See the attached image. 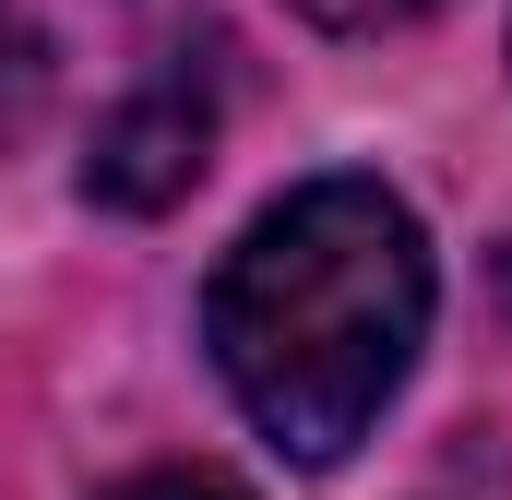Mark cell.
<instances>
[{
	"label": "cell",
	"instance_id": "1",
	"mask_svg": "<svg viewBox=\"0 0 512 500\" xmlns=\"http://www.w3.org/2000/svg\"><path fill=\"white\" fill-rule=\"evenodd\" d=\"M203 334L262 441L298 465H334L417 370L429 239L382 179H310L227 250Z\"/></svg>",
	"mask_w": 512,
	"mask_h": 500
},
{
	"label": "cell",
	"instance_id": "2",
	"mask_svg": "<svg viewBox=\"0 0 512 500\" xmlns=\"http://www.w3.org/2000/svg\"><path fill=\"white\" fill-rule=\"evenodd\" d=\"M203 155H215V96H203L191 72H155L143 96L108 108L96 155H84V191L120 203V215H167V203L203 179Z\"/></svg>",
	"mask_w": 512,
	"mask_h": 500
},
{
	"label": "cell",
	"instance_id": "3",
	"mask_svg": "<svg viewBox=\"0 0 512 500\" xmlns=\"http://www.w3.org/2000/svg\"><path fill=\"white\" fill-rule=\"evenodd\" d=\"M108 500H251L239 477H203V465H155V477H131V489H108Z\"/></svg>",
	"mask_w": 512,
	"mask_h": 500
},
{
	"label": "cell",
	"instance_id": "4",
	"mask_svg": "<svg viewBox=\"0 0 512 500\" xmlns=\"http://www.w3.org/2000/svg\"><path fill=\"white\" fill-rule=\"evenodd\" d=\"M310 24H393V12H417V0H298Z\"/></svg>",
	"mask_w": 512,
	"mask_h": 500
}]
</instances>
